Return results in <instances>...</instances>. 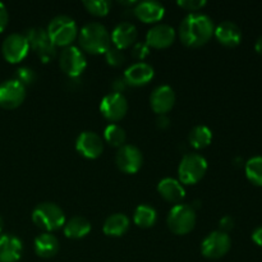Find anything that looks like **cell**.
Here are the masks:
<instances>
[{"label":"cell","mask_w":262,"mask_h":262,"mask_svg":"<svg viewBox=\"0 0 262 262\" xmlns=\"http://www.w3.org/2000/svg\"><path fill=\"white\" fill-rule=\"evenodd\" d=\"M3 228H4V220H3V217L0 216V233H2Z\"/></svg>","instance_id":"60d3db41"},{"label":"cell","mask_w":262,"mask_h":262,"mask_svg":"<svg viewBox=\"0 0 262 262\" xmlns=\"http://www.w3.org/2000/svg\"><path fill=\"white\" fill-rule=\"evenodd\" d=\"M32 222L40 229L50 233L66 224L64 211L54 202H41L32 211Z\"/></svg>","instance_id":"3957f363"},{"label":"cell","mask_w":262,"mask_h":262,"mask_svg":"<svg viewBox=\"0 0 262 262\" xmlns=\"http://www.w3.org/2000/svg\"><path fill=\"white\" fill-rule=\"evenodd\" d=\"M23 35L26 36L28 43H30V49H33L37 53L38 58L43 63H48L55 58L56 46L51 42L48 31L41 27H35L27 30Z\"/></svg>","instance_id":"52a82bcc"},{"label":"cell","mask_w":262,"mask_h":262,"mask_svg":"<svg viewBox=\"0 0 262 262\" xmlns=\"http://www.w3.org/2000/svg\"><path fill=\"white\" fill-rule=\"evenodd\" d=\"M214 32V20L204 13H189L179 26V37L188 48L204 46L211 40Z\"/></svg>","instance_id":"6da1fadb"},{"label":"cell","mask_w":262,"mask_h":262,"mask_svg":"<svg viewBox=\"0 0 262 262\" xmlns=\"http://www.w3.org/2000/svg\"><path fill=\"white\" fill-rule=\"evenodd\" d=\"M178 5L186 10H191L192 13H197V10L206 5V2L205 0H181L178 2Z\"/></svg>","instance_id":"d6a6232c"},{"label":"cell","mask_w":262,"mask_h":262,"mask_svg":"<svg viewBox=\"0 0 262 262\" xmlns=\"http://www.w3.org/2000/svg\"><path fill=\"white\" fill-rule=\"evenodd\" d=\"M219 228L222 232L224 233H228L229 230H232L233 228H234V219H233L232 216H229V215H227V216L222 217L219 222Z\"/></svg>","instance_id":"e575fe53"},{"label":"cell","mask_w":262,"mask_h":262,"mask_svg":"<svg viewBox=\"0 0 262 262\" xmlns=\"http://www.w3.org/2000/svg\"><path fill=\"white\" fill-rule=\"evenodd\" d=\"M156 123H158V127L166 128L169 125V123H170V120H169V118L166 115H159Z\"/></svg>","instance_id":"f35d334b"},{"label":"cell","mask_w":262,"mask_h":262,"mask_svg":"<svg viewBox=\"0 0 262 262\" xmlns=\"http://www.w3.org/2000/svg\"><path fill=\"white\" fill-rule=\"evenodd\" d=\"M48 35L50 37L51 42L55 46L67 48L71 46V43L78 36V27L74 22L73 18L68 15H56L50 20L48 26Z\"/></svg>","instance_id":"277c9868"},{"label":"cell","mask_w":262,"mask_h":262,"mask_svg":"<svg viewBox=\"0 0 262 262\" xmlns=\"http://www.w3.org/2000/svg\"><path fill=\"white\" fill-rule=\"evenodd\" d=\"M23 252V243L12 234H0V262H17Z\"/></svg>","instance_id":"44dd1931"},{"label":"cell","mask_w":262,"mask_h":262,"mask_svg":"<svg viewBox=\"0 0 262 262\" xmlns=\"http://www.w3.org/2000/svg\"><path fill=\"white\" fill-rule=\"evenodd\" d=\"M158 192L165 201L171 204H181L182 200L186 196L184 186L176 178H164L159 182Z\"/></svg>","instance_id":"7402d4cb"},{"label":"cell","mask_w":262,"mask_h":262,"mask_svg":"<svg viewBox=\"0 0 262 262\" xmlns=\"http://www.w3.org/2000/svg\"><path fill=\"white\" fill-rule=\"evenodd\" d=\"M125 81L124 78H117L114 82H113V89H114V92H118V94H122L123 90L125 89Z\"/></svg>","instance_id":"74e56055"},{"label":"cell","mask_w":262,"mask_h":262,"mask_svg":"<svg viewBox=\"0 0 262 262\" xmlns=\"http://www.w3.org/2000/svg\"><path fill=\"white\" fill-rule=\"evenodd\" d=\"M60 69L68 77L76 78L79 77L87 67V59L83 51L77 46H67L59 55Z\"/></svg>","instance_id":"ba28073f"},{"label":"cell","mask_w":262,"mask_h":262,"mask_svg":"<svg viewBox=\"0 0 262 262\" xmlns=\"http://www.w3.org/2000/svg\"><path fill=\"white\" fill-rule=\"evenodd\" d=\"M176 104V92L168 84L158 86L150 96L151 109L159 115H166Z\"/></svg>","instance_id":"9a60e30c"},{"label":"cell","mask_w":262,"mask_h":262,"mask_svg":"<svg viewBox=\"0 0 262 262\" xmlns=\"http://www.w3.org/2000/svg\"><path fill=\"white\" fill-rule=\"evenodd\" d=\"M196 210L188 204H177L169 211L166 224L177 235L188 234L196 225Z\"/></svg>","instance_id":"8992f818"},{"label":"cell","mask_w":262,"mask_h":262,"mask_svg":"<svg viewBox=\"0 0 262 262\" xmlns=\"http://www.w3.org/2000/svg\"><path fill=\"white\" fill-rule=\"evenodd\" d=\"M129 217L125 214H113L106 217L102 225V230L109 237H122L129 229Z\"/></svg>","instance_id":"cb8c5ba5"},{"label":"cell","mask_w":262,"mask_h":262,"mask_svg":"<svg viewBox=\"0 0 262 262\" xmlns=\"http://www.w3.org/2000/svg\"><path fill=\"white\" fill-rule=\"evenodd\" d=\"M230 247H232V239L229 234L222 230H215L206 235V238L202 241L201 252L206 258L217 260V258L224 257L229 252Z\"/></svg>","instance_id":"9c48e42d"},{"label":"cell","mask_w":262,"mask_h":262,"mask_svg":"<svg viewBox=\"0 0 262 262\" xmlns=\"http://www.w3.org/2000/svg\"><path fill=\"white\" fill-rule=\"evenodd\" d=\"M252 241L256 243V245L262 247V225L261 227L256 228V229L252 232Z\"/></svg>","instance_id":"8d00e7d4"},{"label":"cell","mask_w":262,"mask_h":262,"mask_svg":"<svg viewBox=\"0 0 262 262\" xmlns=\"http://www.w3.org/2000/svg\"><path fill=\"white\" fill-rule=\"evenodd\" d=\"M30 51V43L23 33H10L5 37L2 45L3 56L9 63L22 61Z\"/></svg>","instance_id":"30bf717a"},{"label":"cell","mask_w":262,"mask_h":262,"mask_svg":"<svg viewBox=\"0 0 262 262\" xmlns=\"http://www.w3.org/2000/svg\"><path fill=\"white\" fill-rule=\"evenodd\" d=\"M83 5L89 13L97 17H102L110 12L112 3L109 0H86L83 2Z\"/></svg>","instance_id":"f546056e"},{"label":"cell","mask_w":262,"mask_h":262,"mask_svg":"<svg viewBox=\"0 0 262 262\" xmlns=\"http://www.w3.org/2000/svg\"><path fill=\"white\" fill-rule=\"evenodd\" d=\"M158 220V211L151 205L142 204L136 207L133 212V222L140 228H151Z\"/></svg>","instance_id":"484cf974"},{"label":"cell","mask_w":262,"mask_h":262,"mask_svg":"<svg viewBox=\"0 0 262 262\" xmlns=\"http://www.w3.org/2000/svg\"><path fill=\"white\" fill-rule=\"evenodd\" d=\"M8 22H9V14H8L7 7L0 2V32L7 28Z\"/></svg>","instance_id":"d590c367"},{"label":"cell","mask_w":262,"mask_h":262,"mask_svg":"<svg viewBox=\"0 0 262 262\" xmlns=\"http://www.w3.org/2000/svg\"><path fill=\"white\" fill-rule=\"evenodd\" d=\"M246 177L255 186L262 187V156H253L245 164Z\"/></svg>","instance_id":"83f0119b"},{"label":"cell","mask_w":262,"mask_h":262,"mask_svg":"<svg viewBox=\"0 0 262 262\" xmlns=\"http://www.w3.org/2000/svg\"><path fill=\"white\" fill-rule=\"evenodd\" d=\"M105 58H106L107 64L113 67H120L125 63V54L124 51L120 49L115 48V46H110L105 53Z\"/></svg>","instance_id":"4dcf8cb0"},{"label":"cell","mask_w":262,"mask_h":262,"mask_svg":"<svg viewBox=\"0 0 262 262\" xmlns=\"http://www.w3.org/2000/svg\"><path fill=\"white\" fill-rule=\"evenodd\" d=\"M176 40V30L170 25L159 23L151 27L146 35V43L154 49L169 48Z\"/></svg>","instance_id":"2e32d148"},{"label":"cell","mask_w":262,"mask_h":262,"mask_svg":"<svg viewBox=\"0 0 262 262\" xmlns=\"http://www.w3.org/2000/svg\"><path fill=\"white\" fill-rule=\"evenodd\" d=\"M76 150L86 159H97L104 151V141L97 133L84 130L77 137Z\"/></svg>","instance_id":"5bb4252c"},{"label":"cell","mask_w":262,"mask_h":262,"mask_svg":"<svg viewBox=\"0 0 262 262\" xmlns=\"http://www.w3.org/2000/svg\"><path fill=\"white\" fill-rule=\"evenodd\" d=\"M64 234L71 239H81L91 232V223L83 216H73L64 224Z\"/></svg>","instance_id":"d4e9b609"},{"label":"cell","mask_w":262,"mask_h":262,"mask_svg":"<svg viewBox=\"0 0 262 262\" xmlns=\"http://www.w3.org/2000/svg\"><path fill=\"white\" fill-rule=\"evenodd\" d=\"M33 247L37 256L42 258H51L59 252L60 243L58 238L51 233H42L35 239Z\"/></svg>","instance_id":"603a6c76"},{"label":"cell","mask_w":262,"mask_h":262,"mask_svg":"<svg viewBox=\"0 0 262 262\" xmlns=\"http://www.w3.org/2000/svg\"><path fill=\"white\" fill-rule=\"evenodd\" d=\"M14 79H17L18 82H20V83L26 87L27 84L33 83V81L36 79V74L35 72L31 68H28V67H20V68H18L17 72H15Z\"/></svg>","instance_id":"1f68e13d"},{"label":"cell","mask_w":262,"mask_h":262,"mask_svg":"<svg viewBox=\"0 0 262 262\" xmlns=\"http://www.w3.org/2000/svg\"><path fill=\"white\" fill-rule=\"evenodd\" d=\"M143 163L142 152L138 147L133 145H123L118 148L117 156H115V164L118 169L123 173L135 174L141 169Z\"/></svg>","instance_id":"4fadbf2b"},{"label":"cell","mask_w":262,"mask_h":262,"mask_svg":"<svg viewBox=\"0 0 262 262\" xmlns=\"http://www.w3.org/2000/svg\"><path fill=\"white\" fill-rule=\"evenodd\" d=\"M207 171V160L202 155L189 152L182 158L178 166V181L186 186H192L201 181Z\"/></svg>","instance_id":"5b68a950"},{"label":"cell","mask_w":262,"mask_h":262,"mask_svg":"<svg viewBox=\"0 0 262 262\" xmlns=\"http://www.w3.org/2000/svg\"><path fill=\"white\" fill-rule=\"evenodd\" d=\"M135 15L145 23H156L161 20L165 15V8L161 3L155 0H146L137 3L133 9Z\"/></svg>","instance_id":"ffe728a7"},{"label":"cell","mask_w":262,"mask_h":262,"mask_svg":"<svg viewBox=\"0 0 262 262\" xmlns=\"http://www.w3.org/2000/svg\"><path fill=\"white\" fill-rule=\"evenodd\" d=\"M214 36L222 45L227 48H234L242 41V31L239 26L232 20H223L215 27Z\"/></svg>","instance_id":"d6986e66"},{"label":"cell","mask_w":262,"mask_h":262,"mask_svg":"<svg viewBox=\"0 0 262 262\" xmlns=\"http://www.w3.org/2000/svg\"><path fill=\"white\" fill-rule=\"evenodd\" d=\"M81 50L90 54H105L110 48V33L100 22L86 23L78 35Z\"/></svg>","instance_id":"7a4b0ae2"},{"label":"cell","mask_w":262,"mask_h":262,"mask_svg":"<svg viewBox=\"0 0 262 262\" xmlns=\"http://www.w3.org/2000/svg\"><path fill=\"white\" fill-rule=\"evenodd\" d=\"M104 138L113 147H122L127 140V135L120 125L109 124L104 130Z\"/></svg>","instance_id":"f1b7e54d"},{"label":"cell","mask_w":262,"mask_h":262,"mask_svg":"<svg viewBox=\"0 0 262 262\" xmlns=\"http://www.w3.org/2000/svg\"><path fill=\"white\" fill-rule=\"evenodd\" d=\"M100 112L109 122H119L128 112V101L123 94L110 92L102 97L100 102Z\"/></svg>","instance_id":"8fae6325"},{"label":"cell","mask_w":262,"mask_h":262,"mask_svg":"<svg viewBox=\"0 0 262 262\" xmlns=\"http://www.w3.org/2000/svg\"><path fill=\"white\" fill-rule=\"evenodd\" d=\"M26 99V87L17 79H7L0 83V106L13 110L23 104Z\"/></svg>","instance_id":"7c38bea8"},{"label":"cell","mask_w":262,"mask_h":262,"mask_svg":"<svg viewBox=\"0 0 262 262\" xmlns=\"http://www.w3.org/2000/svg\"><path fill=\"white\" fill-rule=\"evenodd\" d=\"M132 55L135 56L136 59H140L142 60L143 58L148 55V45L145 42H137L135 43L132 49Z\"/></svg>","instance_id":"836d02e7"},{"label":"cell","mask_w":262,"mask_h":262,"mask_svg":"<svg viewBox=\"0 0 262 262\" xmlns=\"http://www.w3.org/2000/svg\"><path fill=\"white\" fill-rule=\"evenodd\" d=\"M255 50L257 51L258 54H261V55H262V36H260V37H258L257 40H256Z\"/></svg>","instance_id":"ab89813d"},{"label":"cell","mask_w":262,"mask_h":262,"mask_svg":"<svg viewBox=\"0 0 262 262\" xmlns=\"http://www.w3.org/2000/svg\"><path fill=\"white\" fill-rule=\"evenodd\" d=\"M137 36V28H136V26L133 23L120 22L113 30L112 35H110V40H112L113 45L115 48L120 49V50H124V49L130 48L136 42Z\"/></svg>","instance_id":"ac0fdd59"},{"label":"cell","mask_w":262,"mask_h":262,"mask_svg":"<svg viewBox=\"0 0 262 262\" xmlns=\"http://www.w3.org/2000/svg\"><path fill=\"white\" fill-rule=\"evenodd\" d=\"M154 74L155 72L150 64L145 63V61H137L125 69L123 78L127 84L140 87L147 84L154 78Z\"/></svg>","instance_id":"e0dca14e"},{"label":"cell","mask_w":262,"mask_h":262,"mask_svg":"<svg viewBox=\"0 0 262 262\" xmlns=\"http://www.w3.org/2000/svg\"><path fill=\"white\" fill-rule=\"evenodd\" d=\"M189 145L196 150H202L207 147L212 141V132L207 125L199 124L192 128L188 136Z\"/></svg>","instance_id":"4316f807"}]
</instances>
